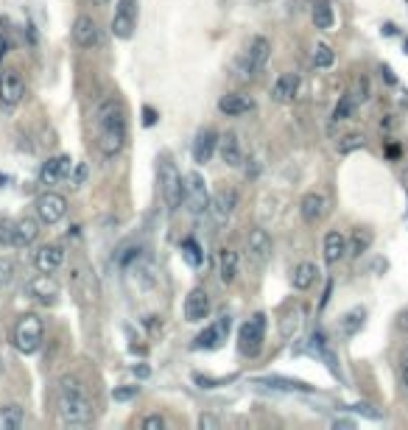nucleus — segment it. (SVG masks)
I'll return each instance as SVG.
<instances>
[{"label":"nucleus","mask_w":408,"mask_h":430,"mask_svg":"<svg viewBox=\"0 0 408 430\" xmlns=\"http://www.w3.org/2000/svg\"><path fill=\"white\" fill-rule=\"evenodd\" d=\"M93 123H95V140L104 157H118L129 140V120H126V109L118 98H101L95 112H93Z\"/></svg>","instance_id":"f257e3e1"},{"label":"nucleus","mask_w":408,"mask_h":430,"mask_svg":"<svg viewBox=\"0 0 408 430\" xmlns=\"http://www.w3.org/2000/svg\"><path fill=\"white\" fill-rule=\"evenodd\" d=\"M56 416L65 427H87L93 422V402L79 377H62L56 388Z\"/></svg>","instance_id":"f03ea898"},{"label":"nucleus","mask_w":408,"mask_h":430,"mask_svg":"<svg viewBox=\"0 0 408 430\" xmlns=\"http://www.w3.org/2000/svg\"><path fill=\"white\" fill-rule=\"evenodd\" d=\"M42 338H45V324L40 316L26 313L17 319V324L12 330V344L20 355H34L42 347Z\"/></svg>","instance_id":"7ed1b4c3"},{"label":"nucleus","mask_w":408,"mask_h":430,"mask_svg":"<svg viewBox=\"0 0 408 430\" xmlns=\"http://www.w3.org/2000/svg\"><path fill=\"white\" fill-rule=\"evenodd\" d=\"M159 193L171 212H176L185 201V176L176 170V165L168 157L159 162Z\"/></svg>","instance_id":"20e7f679"},{"label":"nucleus","mask_w":408,"mask_h":430,"mask_svg":"<svg viewBox=\"0 0 408 430\" xmlns=\"http://www.w3.org/2000/svg\"><path fill=\"white\" fill-rule=\"evenodd\" d=\"M266 327H269L266 313H255L249 321H244L238 330V352L246 358H258L266 341Z\"/></svg>","instance_id":"39448f33"},{"label":"nucleus","mask_w":408,"mask_h":430,"mask_svg":"<svg viewBox=\"0 0 408 430\" xmlns=\"http://www.w3.org/2000/svg\"><path fill=\"white\" fill-rule=\"evenodd\" d=\"M65 215H68V198H65L62 193L48 190V193H42V196L37 198V218H40L42 224L54 227V224H59V221L65 218Z\"/></svg>","instance_id":"423d86ee"},{"label":"nucleus","mask_w":408,"mask_h":430,"mask_svg":"<svg viewBox=\"0 0 408 430\" xmlns=\"http://www.w3.org/2000/svg\"><path fill=\"white\" fill-rule=\"evenodd\" d=\"M272 235L266 227H255L249 235H246V255H249V263L263 269L269 260H272Z\"/></svg>","instance_id":"0eeeda50"},{"label":"nucleus","mask_w":408,"mask_h":430,"mask_svg":"<svg viewBox=\"0 0 408 430\" xmlns=\"http://www.w3.org/2000/svg\"><path fill=\"white\" fill-rule=\"evenodd\" d=\"M137 29V0H120L112 17V34L118 40H129Z\"/></svg>","instance_id":"6e6552de"},{"label":"nucleus","mask_w":408,"mask_h":430,"mask_svg":"<svg viewBox=\"0 0 408 430\" xmlns=\"http://www.w3.org/2000/svg\"><path fill=\"white\" fill-rule=\"evenodd\" d=\"M73 40H76V45H79V48L93 51V48H101L104 34H101L98 23H95L90 15H79V17H76V23H73Z\"/></svg>","instance_id":"1a4fd4ad"},{"label":"nucleus","mask_w":408,"mask_h":430,"mask_svg":"<svg viewBox=\"0 0 408 430\" xmlns=\"http://www.w3.org/2000/svg\"><path fill=\"white\" fill-rule=\"evenodd\" d=\"M185 201L190 207V212L201 215L210 207V196H207V182H204L198 173H187L185 176Z\"/></svg>","instance_id":"9d476101"},{"label":"nucleus","mask_w":408,"mask_h":430,"mask_svg":"<svg viewBox=\"0 0 408 430\" xmlns=\"http://www.w3.org/2000/svg\"><path fill=\"white\" fill-rule=\"evenodd\" d=\"M230 327H233L230 316H221L216 324H207V327H204V330L193 338L190 347H193V349H216V347H221V341H227Z\"/></svg>","instance_id":"9b49d317"},{"label":"nucleus","mask_w":408,"mask_h":430,"mask_svg":"<svg viewBox=\"0 0 408 430\" xmlns=\"http://www.w3.org/2000/svg\"><path fill=\"white\" fill-rule=\"evenodd\" d=\"M269 54H272V42L266 37H255L244 54V76H258L266 67Z\"/></svg>","instance_id":"f8f14e48"},{"label":"nucleus","mask_w":408,"mask_h":430,"mask_svg":"<svg viewBox=\"0 0 408 430\" xmlns=\"http://www.w3.org/2000/svg\"><path fill=\"white\" fill-rule=\"evenodd\" d=\"M26 294H29L34 302H40V305H56V299H59V285H56V280H54L51 274L40 271L34 280H29Z\"/></svg>","instance_id":"ddd939ff"},{"label":"nucleus","mask_w":408,"mask_h":430,"mask_svg":"<svg viewBox=\"0 0 408 430\" xmlns=\"http://www.w3.org/2000/svg\"><path fill=\"white\" fill-rule=\"evenodd\" d=\"M26 95V84L20 79V73L9 70V73H0V106L3 109H15Z\"/></svg>","instance_id":"4468645a"},{"label":"nucleus","mask_w":408,"mask_h":430,"mask_svg":"<svg viewBox=\"0 0 408 430\" xmlns=\"http://www.w3.org/2000/svg\"><path fill=\"white\" fill-rule=\"evenodd\" d=\"M238 207V190L235 187H219L213 196H210V212H213V218L216 221H227L233 218V212Z\"/></svg>","instance_id":"2eb2a0df"},{"label":"nucleus","mask_w":408,"mask_h":430,"mask_svg":"<svg viewBox=\"0 0 408 430\" xmlns=\"http://www.w3.org/2000/svg\"><path fill=\"white\" fill-rule=\"evenodd\" d=\"M210 296H207V291L204 288H193L187 296H185V319L190 321V324H198V321H204L210 316Z\"/></svg>","instance_id":"dca6fc26"},{"label":"nucleus","mask_w":408,"mask_h":430,"mask_svg":"<svg viewBox=\"0 0 408 430\" xmlns=\"http://www.w3.org/2000/svg\"><path fill=\"white\" fill-rule=\"evenodd\" d=\"M285 209H288V201H285L283 196H277V193H266V196L260 198V209H258V215H260L263 227H277V224L285 218Z\"/></svg>","instance_id":"f3484780"},{"label":"nucleus","mask_w":408,"mask_h":430,"mask_svg":"<svg viewBox=\"0 0 408 430\" xmlns=\"http://www.w3.org/2000/svg\"><path fill=\"white\" fill-rule=\"evenodd\" d=\"M70 168H73V159L65 157V154H59V157L42 162V168H40V184H45V187L59 184L65 176H70Z\"/></svg>","instance_id":"a211bd4d"},{"label":"nucleus","mask_w":408,"mask_h":430,"mask_svg":"<svg viewBox=\"0 0 408 430\" xmlns=\"http://www.w3.org/2000/svg\"><path fill=\"white\" fill-rule=\"evenodd\" d=\"M216 148H219V134H216L213 129H201V132L196 134V140H193V148H190L193 162H196V165H207V162L213 159Z\"/></svg>","instance_id":"6ab92c4d"},{"label":"nucleus","mask_w":408,"mask_h":430,"mask_svg":"<svg viewBox=\"0 0 408 430\" xmlns=\"http://www.w3.org/2000/svg\"><path fill=\"white\" fill-rule=\"evenodd\" d=\"M34 266H37L40 271H45V274L59 271V269L65 266V249H62L59 244H45V246H40L37 255H34Z\"/></svg>","instance_id":"aec40b11"},{"label":"nucleus","mask_w":408,"mask_h":430,"mask_svg":"<svg viewBox=\"0 0 408 430\" xmlns=\"http://www.w3.org/2000/svg\"><path fill=\"white\" fill-rule=\"evenodd\" d=\"M299 84H302L299 73H280V76H277V81H274V87H272V98H274V101H280V104H288V101H294V98H297Z\"/></svg>","instance_id":"412c9836"},{"label":"nucleus","mask_w":408,"mask_h":430,"mask_svg":"<svg viewBox=\"0 0 408 430\" xmlns=\"http://www.w3.org/2000/svg\"><path fill=\"white\" fill-rule=\"evenodd\" d=\"M327 209V198L322 193H305L302 201H299V215H302V221L305 224H316L322 221V215Z\"/></svg>","instance_id":"4be33fe9"},{"label":"nucleus","mask_w":408,"mask_h":430,"mask_svg":"<svg viewBox=\"0 0 408 430\" xmlns=\"http://www.w3.org/2000/svg\"><path fill=\"white\" fill-rule=\"evenodd\" d=\"M322 252H324V263L327 266H336L347 257V238L338 232V230H330L324 235V244H322Z\"/></svg>","instance_id":"5701e85b"},{"label":"nucleus","mask_w":408,"mask_h":430,"mask_svg":"<svg viewBox=\"0 0 408 430\" xmlns=\"http://www.w3.org/2000/svg\"><path fill=\"white\" fill-rule=\"evenodd\" d=\"M252 109H255V101L249 95H244V93H230V95H224L219 101V112L227 115V118H238V115H246Z\"/></svg>","instance_id":"b1692460"},{"label":"nucleus","mask_w":408,"mask_h":430,"mask_svg":"<svg viewBox=\"0 0 408 430\" xmlns=\"http://www.w3.org/2000/svg\"><path fill=\"white\" fill-rule=\"evenodd\" d=\"M40 235V224L34 218H20L12 224V244L15 246H31Z\"/></svg>","instance_id":"393cba45"},{"label":"nucleus","mask_w":408,"mask_h":430,"mask_svg":"<svg viewBox=\"0 0 408 430\" xmlns=\"http://www.w3.org/2000/svg\"><path fill=\"white\" fill-rule=\"evenodd\" d=\"M302 324H305V308L297 305V308H291V310L280 319V335H283L285 341H294V338L299 335Z\"/></svg>","instance_id":"a878e982"},{"label":"nucleus","mask_w":408,"mask_h":430,"mask_svg":"<svg viewBox=\"0 0 408 430\" xmlns=\"http://www.w3.org/2000/svg\"><path fill=\"white\" fill-rule=\"evenodd\" d=\"M219 154H221V159L230 165V168H238L241 162H244V151H241V143H238V134H224L221 140H219Z\"/></svg>","instance_id":"bb28decb"},{"label":"nucleus","mask_w":408,"mask_h":430,"mask_svg":"<svg viewBox=\"0 0 408 430\" xmlns=\"http://www.w3.org/2000/svg\"><path fill=\"white\" fill-rule=\"evenodd\" d=\"M219 277H221L224 285H233L235 277H238V255H235V249H230V246H224V249L219 252Z\"/></svg>","instance_id":"cd10ccee"},{"label":"nucleus","mask_w":408,"mask_h":430,"mask_svg":"<svg viewBox=\"0 0 408 430\" xmlns=\"http://www.w3.org/2000/svg\"><path fill=\"white\" fill-rule=\"evenodd\" d=\"M258 385H269V388H283V391H305L311 394L313 385L302 383V380H291V377H280V374H272V377H258L255 380Z\"/></svg>","instance_id":"c85d7f7f"},{"label":"nucleus","mask_w":408,"mask_h":430,"mask_svg":"<svg viewBox=\"0 0 408 430\" xmlns=\"http://www.w3.org/2000/svg\"><path fill=\"white\" fill-rule=\"evenodd\" d=\"M311 15H313V26H316L319 31H330L333 23H336V15H333V3H330V0H313Z\"/></svg>","instance_id":"c756f323"},{"label":"nucleus","mask_w":408,"mask_h":430,"mask_svg":"<svg viewBox=\"0 0 408 430\" xmlns=\"http://www.w3.org/2000/svg\"><path fill=\"white\" fill-rule=\"evenodd\" d=\"M26 427V411L20 405H0V430Z\"/></svg>","instance_id":"7c9ffc66"},{"label":"nucleus","mask_w":408,"mask_h":430,"mask_svg":"<svg viewBox=\"0 0 408 430\" xmlns=\"http://www.w3.org/2000/svg\"><path fill=\"white\" fill-rule=\"evenodd\" d=\"M316 274H319V269L313 266V263H299L297 269H294V274H291V285L297 288V291H308L313 282H316Z\"/></svg>","instance_id":"2f4dec72"},{"label":"nucleus","mask_w":408,"mask_h":430,"mask_svg":"<svg viewBox=\"0 0 408 430\" xmlns=\"http://www.w3.org/2000/svg\"><path fill=\"white\" fill-rule=\"evenodd\" d=\"M372 241H375V235H372L369 230H355V232H352V241H347V255L361 257V255L372 246Z\"/></svg>","instance_id":"473e14b6"},{"label":"nucleus","mask_w":408,"mask_h":430,"mask_svg":"<svg viewBox=\"0 0 408 430\" xmlns=\"http://www.w3.org/2000/svg\"><path fill=\"white\" fill-rule=\"evenodd\" d=\"M355 109H358V98H355L352 93H344V95L338 98L336 109H333V120H336V123H338V120H350V118L355 115Z\"/></svg>","instance_id":"72a5a7b5"},{"label":"nucleus","mask_w":408,"mask_h":430,"mask_svg":"<svg viewBox=\"0 0 408 430\" xmlns=\"http://www.w3.org/2000/svg\"><path fill=\"white\" fill-rule=\"evenodd\" d=\"M182 257H185V263H187L190 269H198V266L204 263V252H201L198 241H193V238L182 241Z\"/></svg>","instance_id":"f704fd0d"},{"label":"nucleus","mask_w":408,"mask_h":430,"mask_svg":"<svg viewBox=\"0 0 408 430\" xmlns=\"http://www.w3.org/2000/svg\"><path fill=\"white\" fill-rule=\"evenodd\" d=\"M363 319H366V313L361 310V308H355V310H350L344 319H341V333L347 335V338H352L361 327H363Z\"/></svg>","instance_id":"c9c22d12"},{"label":"nucleus","mask_w":408,"mask_h":430,"mask_svg":"<svg viewBox=\"0 0 408 430\" xmlns=\"http://www.w3.org/2000/svg\"><path fill=\"white\" fill-rule=\"evenodd\" d=\"M336 62V54H333V48L330 45H324V42H319L316 48H313V67H330Z\"/></svg>","instance_id":"e433bc0d"},{"label":"nucleus","mask_w":408,"mask_h":430,"mask_svg":"<svg viewBox=\"0 0 408 430\" xmlns=\"http://www.w3.org/2000/svg\"><path fill=\"white\" fill-rule=\"evenodd\" d=\"M363 145H366L363 134H347L344 140H338V154H352V151H358Z\"/></svg>","instance_id":"4c0bfd02"},{"label":"nucleus","mask_w":408,"mask_h":430,"mask_svg":"<svg viewBox=\"0 0 408 430\" xmlns=\"http://www.w3.org/2000/svg\"><path fill=\"white\" fill-rule=\"evenodd\" d=\"M235 380V374H230V377H201V374H196V383L201 385V388H219V385H227V383H233Z\"/></svg>","instance_id":"58836bf2"},{"label":"nucleus","mask_w":408,"mask_h":430,"mask_svg":"<svg viewBox=\"0 0 408 430\" xmlns=\"http://www.w3.org/2000/svg\"><path fill=\"white\" fill-rule=\"evenodd\" d=\"M15 277V260L12 257H0V288Z\"/></svg>","instance_id":"ea45409f"},{"label":"nucleus","mask_w":408,"mask_h":430,"mask_svg":"<svg viewBox=\"0 0 408 430\" xmlns=\"http://www.w3.org/2000/svg\"><path fill=\"white\" fill-rule=\"evenodd\" d=\"M137 391H140L137 385H123V388H115V391H112V399H115V402H129V399L137 397Z\"/></svg>","instance_id":"a19ab883"},{"label":"nucleus","mask_w":408,"mask_h":430,"mask_svg":"<svg viewBox=\"0 0 408 430\" xmlns=\"http://www.w3.org/2000/svg\"><path fill=\"white\" fill-rule=\"evenodd\" d=\"M140 427H143V430H162V427H165V419H162L159 413H148V416H143Z\"/></svg>","instance_id":"79ce46f5"},{"label":"nucleus","mask_w":408,"mask_h":430,"mask_svg":"<svg viewBox=\"0 0 408 430\" xmlns=\"http://www.w3.org/2000/svg\"><path fill=\"white\" fill-rule=\"evenodd\" d=\"M198 427H201V430H219V427H221V419L213 416V413H201V416H198Z\"/></svg>","instance_id":"37998d69"},{"label":"nucleus","mask_w":408,"mask_h":430,"mask_svg":"<svg viewBox=\"0 0 408 430\" xmlns=\"http://www.w3.org/2000/svg\"><path fill=\"white\" fill-rule=\"evenodd\" d=\"M352 95L358 98V104H363V101L369 98V81H366V79H358V81H355V90H352Z\"/></svg>","instance_id":"c03bdc74"},{"label":"nucleus","mask_w":408,"mask_h":430,"mask_svg":"<svg viewBox=\"0 0 408 430\" xmlns=\"http://www.w3.org/2000/svg\"><path fill=\"white\" fill-rule=\"evenodd\" d=\"M0 244H12V224L0 221Z\"/></svg>","instance_id":"a18cd8bd"},{"label":"nucleus","mask_w":408,"mask_h":430,"mask_svg":"<svg viewBox=\"0 0 408 430\" xmlns=\"http://www.w3.org/2000/svg\"><path fill=\"white\" fill-rule=\"evenodd\" d=\"M350 411H355V413H363V416H369V419H377L380 413L377 411H372L369 405H350Z\"/></svg>","instance_id":"49530a36"},{"label":"nucleus","mask_w":408,"mask_h":430,"mask_svg":"<svg viewBox=\"0 0 408 430\" xmlns=\"http://www.w3.org/2000/svg\"><path fill=\"white\" fill-rule=\"evenodd\" d=\"M84 179H87V165H84V162H79V168H76V176H73V184L79 187V184H84Z\"/></svg>","instance_id":"de8ad7c7"},{"label":"nucleus","mask_w":408,"mask_h":430,"mask_svg":"<svg viewBox=\"0 0 408 430\" xmlns=\"http://www.w3.org/2000/svg\"><path fill=\"white\" fill-rule=\"evenodd\" d=\"M143 123H146V126H154V123H157V112H154L151 106L143 109Z\"/></svg>","instance_id":"09e8293b"},{"label":"nucleus","mask_w":408,"mask_h":430,"mask_svg":"<svg viewBox=\"0 0 408 430\" xmlns=\"http://www.w3.org/2000/svg\"><path fill=\"white\" fill-rule=\"evenodd\" d=\"M397 327H400L402 333H408V308L400 310V316H397Z\"/></svg>","instance_id":"8fccbe9b"},{"label":"nucleus","mask_w":408,"mask_h":430,"mask_svg":"<svg viewBox=\"0 0 408 430\" xmlns=\"http://www.w3.org/2000/svg\"><path fill=\"white\" fill-rule=\"evenodd\" d=\"M333 424H336V427H355V422H352V419H336Z\"/></svg>","instance_id":"3c124183"},{"label":"nucleus","mask_w":408,"mask_h":430,"mask_svg":"<svg viewBox=\"0 0 408 430\" xmlns=\"http://www.w3.org/2000/svg\"><path fill=\"white\" fill-rule=\"evenodd\" d=\"M112 0H93V6H109Z\"/></svg>","instance_id":"603ef678"},{"label":"nucleus","mask_w":408,"mask_h":430,"mask_svg":"<svg viewBox=\"0 0 408 430\" xmlns=\"http://www.w3.org/2000/svg\"><path fill=\"white\" fill-rule=\"evenodd\" d=\"M402 383H405V388H408V363H405V369H402Z\"/></svg>","instance_id":"864d4df0"},{"label":"nucleus","mask_w":408,"mask_h":430,"mask_svg":"<svg viewBox=\"0 0 408 430\" xmlns=\"http://www.w3.org/2000/svg\"><path fill=\"white\" fill-rule=\"evenodd\" d=\"M405 363H408V347H405Z\"/></svg>","instance_id":"5fc2aeb1"},{"label":"nucleus","mask_w":408,"mask_h":430,"mask_svg":"<svg viewBox=\"0 0 408 430\" xmlns=\"http://www.w3.org/2000/svg\"><path fill=\"white\" fill-rule=\"evenodd\" d=\"M405 45H408V42H405Z\"/></svg>","instance_id":"6e6d98bb"}]
</instances>
